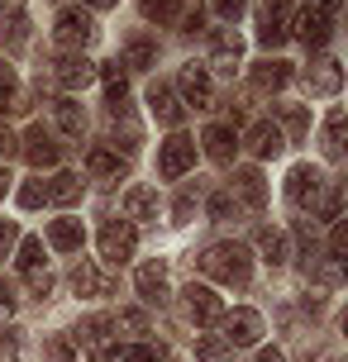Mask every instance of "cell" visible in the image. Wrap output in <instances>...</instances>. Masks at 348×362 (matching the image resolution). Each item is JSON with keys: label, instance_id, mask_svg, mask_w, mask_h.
Here are the masks:
<instances>
[{"label": "cell", "instance_id": "obj_1", "mask_svg": "<svg viewBox=\"0 0 348 362\" xmlns=\"http://www.w3.org/2000/svg\"><path fill=\"white\" fill-rule=\"evenodd\" d=\"M201 272L205 276H215L224 286H248V276H253V257L243 243H215V248H205L201 253Z\"/></svg>", "mask_w": 348, "mask_h": 362}, {"label": "cell", "instance_id": "obj_2", "mask_svg": "<svg viewBox=\"0 0 348 362\" xmlns=\"http://www.w3.org/2000/svg\"><path fill=\"white\" fill-rule=\"evenodd\" d=\"M134 248H139L134 219H105V229H100V257H105L110 267H120V262L134 257Z\"/></svg>", "mask_w": 348, "mask_h": 362}, {"label": "cell", "instance_id": "obj_3", "mask_svg": "<svg viewBox=\"0 0 348 362\" xmlns=\"http://www.w3.org/2000/svg\"><path fill=\"white\" fill-rule=\"evenodd\" d=\"M291 34V0H257V43L277 48Z\"/></svg>", "mask_w": 348, "mask_h": 362}, {"label": "cell", "instance_id": "obj_4", "mask_svg": "<svg viewBox=\"0 0 348 362\" xmlns=\"http://www.w3.org/2000/svg\"><path fill=\"white\" fill-rule=\"evenodd\" d=\"M220 325H224V344L229 348H253L262 339V315L257 310H224Z\"/></svg>", "mask_w": 348, "mask_h": 362}, {"label": "cell", "instance_id": "obj_5", "mask_svg": "<svg viewBox=\"0 0 348 362\" xmlns=\"http://www.w3.org/2000/svg\"><path fill=\"white\" fill-rule=\"evenodd\" d=\"M196 167V139H186V134H172L163 144V153H158V172H163L167 181H177L186 177Z\"/></svg>", "mask_w": 348, "mask_h": 362}, {"label": "cell", "instance_id": "obj_6", "mask_svg": "<svg viewBox=\"0 0 348 362\" xmlns=\"http://www.w3.org/2000/svg\"><path fill=\"white\" fill-rule=\"evenodd\" d=\"M110 329H115V320H105V315H91V320H81V329H76V348H81L86 358H115Z\"/></svg>", "mask_w": 348, "mask_h": 362}, {"label": "cell", "instance_id": "obj_7", "mask_svg": "<svg viewBox=\"0 0 348 362\" xmlns=\"http://www.w3.org/2000/svg\"><path fill=\"white\" fill-rule=\"evenodd\" d=\"M53 38L62 43V48H72V53H81L86 43L95 38V19L86 15V10H62L57 15V29H53Z\"/></svg>", "mask_w": 348, "mask_h": 362}, {"label": "cell", "instance_id": "obj_8", "mask_svg": "<svg viewBox=\"0 0 348 362\" xmlns=\"http://www.w3.org/2000/svg\"><path fill=\"white\" fill-rule=\"evenodd\" d=\"M53 81L62 90H86L95 81V62L86 53H67V57H57L53 62Z\"/></svg>", "mask_w": 348, "mask_h": 362}, {"label": "cell", "instance_id": "obj_9", "mask_svg": "<svg viewBox=\"0 0 348 362\" xmlns=\"http://www.w3.org/2000/svg\"><path fill=\"white\" fill-rule=\"evenodd\" d=\"M243 62V38L234 29H215L210 34V67L220 76H234V67Z\"/></svg>", "mask_w": 348, "mask_h": 362}, {"label": "cell", "instance_id": "obj_10", "mask_svg": "<svg viewBox=\"0 0 348 362\" xmlns=\"http://www.w3.org/2000/svg\"><path fill=\"white\" fill-rule=\"evenodd\" d=\"M334 34V15L330 10H320V5H311L306 15H296V38L306 43V48H325Z\"/></svg>", "mask_w": 348, "mask_h": 362}, {"label": "cell", "instance_id": "obj_11", "mask_svg": "<svg viewBox=\"0 0 348 362\" xmlns=\"http://www.w3.org/2000/svg\"><path fill=\"white\" fill-rule=\"evenodd\" d=\"M325 191V172L311 163L291 167V177H286V196H291V205H315V196Z\"/></svg>", "mask_w": 348, "mask_h": 362}, {"label": "cell", "instance_id": "obj_12", "mask_svg": "<svg viewBox=\"0 0 348 362\" xmlns=\"http://www.w3.org/2000/svg\"><path fill=\"white\" fill-rule=\"evenodd\" d=\"M182 95H186V105H196V110H215V81H210V72L196 67V62H186L182 67Z\"/></svg>", "mask_w": 348, "mask_h": 362}, {"label": "cell", "instance_id": "obj_13", "mask_svg": "<svg viewBox=\"0 0 348 362\" xmlns=\"http://www.w3.org/2000/svg\"><path fill=\"white\" fill-rule=\"evenodd\" d=\"M186 315L196 320V325H220V315H224V300L215 296L210 286H186Z\"/></svg>", "mask_w": 348, "mask_h": 362}, {"label": "cell", "instance_id": "obj_14", "mask_svg": "<svg viewBox=\"0 0 348 362\" xmlns=\"http://www.w3.org/2000/svg\"><path fill=\"white\" fill-rule=\"evenodd\" d=\"M243 144H248L253 158H277V153L286 148V139H282V129H277L272 119H257V124H248V139H243Z\"/></svg>", "mask_w": 348, "mask_h": 362}, {"label": "cell", "instance_id": "obj_15", "mask_svg": "<svg viewBox=\"0 0 348 362\" xmlns=\"http://www.w3.org/2000/svg\"><path fill=\"white\" fill-rule=\"evenodd\" d=\"M148 110H153V119H158V124H182V100H177V95H172V86H163V81H153V86H148Z\"/></svg>", "mask_w": 348, "mask_h": 362}, {"label": "cell", "instance_id": "obj_16", "mask_svg": "<svg viewBox=\"0 0 348 362\" xmlns=\"http://www.w3.org/2000/svg\"><path fill=\"white\" fill-rule=\"evenodd\" d=\"M234 191H238V200H243V205H253V210L267 205V181H262L257 167H238V172H234Z\"/></svg>", "mask_w": 348, "mask_h": 362}, {"label": "cell", "instance_id": "obj_17", "mask_svg": "<svg viewBox=\"0 0 348 362\" xmlns=\"http://www.w3.org/2000/svg\"><path fill=\"white\" fill-rule=\"evenodd\" d=\"M134 281H139V296H144L148 305H163L167 300V267L163 262H144Z\"/></svg>", "mask_w": 348, "mask_h": 362}, {"label": "cell", "instance_id": "obj_18", "mask_svg": "<svg viewBox=\"0 0 348 362\" xmlns=\"http://www.w3.org/2000/svg\"><path fill=\"white\" fill-rule=\"evenodd\" d=\"M201 144H205V153H210L215 163H234V153H238V139H234L229 124H210L201 134Z\"/></svg>", "mask_w": 348, "mask_h": 362}, {"label": "cell", "instance_id": "obj_19", "mask_svg": "<svg viewBox=\"0 0 348 362\" xmlns=\"http://www.w3.org/2000/svg\"><path fill=\"white\" fill-rule=\"evenodd\" d=\"M72 291L76 296H110V276L95 262H76L72 267Z\"/></svg>", "mask_w": 348, "mask_h": 362}, {"label": "cell", "instance_id": "obj_20", "mask_svg": "<svg viewBox=\"0 0 348 362\" xmlns=\"http://www.w3.org/2000/svg\"><path fill=\"white\" fill-rule=\"evenodd\" d=\"M306 81H311L315 95H339V86H344V72H339V62H334V57H320L311 72H306Z\"/></svg>", "mask_w": 348, "mask_h": 362}, {"label": "cell", "instance_id": "obj_21", "mask_svg": "<svg viewBox=\"0 0 348 362\" xmlns=\"http://www.w3.org/2000/svg\"><path fill=\"white\" fill-rule=\"evenodd\" d=\"M81 238H86L81 219H53V224H48V243H53L57 253H76V248H81Z\"/></svg>", "mask_w": 348, "mask_h": 362}, {"label": "cell", "instance_id": "obj_22", "mask_svg": "<svg viewBox=\"0 0 348 362\" xmlns=\"http://www.w3.org/2000/svg\"><path fill=\"white\" fill-rule=\"evenodd\" d=\"M286 81H291V62H282V57H267V62L253 67V86L257 90H282Z\"/></svg>", "mask_w": 348, "mask_h": 362}, {"label": "cell", "instance_id": "obj_23", "mask_svg": "<svg viewBox=\"0 0 348 362\" xmlns=\"http://www.w3.org/2000/svg\"><path fill=\"white\" fill-rule=\"evenodd\" d=\"M53 119H57V129H62L67 139H81V134H86V115H81V105H76L72 95H62V100L53 105Z\"/></svg>", "mask_w": 348, "mask_h": 362}, {"label": "cell", "instance_id": "obj_24", "mask_svg": "<svg viewBox=\"0 0 348 362\" xmlns=\"http://www.w3.org/2000/svg\"><path fill=\"white\" fill-rule=\"evenodd\" d=\"M24 153H29V163H34V167H57V144L43 134V129H29Z\"/></svg>", "mask_w": 348, "mask_h": 362}, {"label": "cell", "instance_id": "obj_25", "mask_svg": "<svg viewBox=\"0 0 348 362\" xmlns=\"http://www.w3.org/2000/svg\"><path fill=\"white\" fill-rule=\"evenodd\" d=\"M124 215L129 219H158V196L148 186H129L124 191Z\"/></svg>", "mask_w": 348, "mask_h": 362}, {"label": "cell", "instance_id": "obj_26", "mask_svg": "<svg viewBox=\"0 0 348 362\" xmlns=\"http://www.w3.org/2000/svg\"><path fill=\"white\" fill-rule=\"evenodd\" d=\"M81 186H86V181L76 177V172H62V177H53V186H43V191H48L53 205H76V200H81Z\"/></svg>", "mask_w": 348, "mask_h": 362}, {"label": "cell", "instance_id": "obj_27", "mask_svg": "<svg viewBox=\"0 0 348 362\" xmlns=\"http://www.w3.org/2000/svg\"><path fill=\"white\" fill-rule=\"evenodd\" d=\"M86 172L91 177H124V163H120V153H110V148H91L86 153Z\"/></svg>", "mask_w": 348, "mask_h": 362}, {"label": "cell", "instance_id": "obj_28", "mask_svg": "<svg viewBox=\"0 0 348 362\" xmlns=\"http://www.w3.org/2000/svg\"><path fill=\"white\" fill-rule=\"evenodd\" d=\"M158 62V43L153 38H129L124 43V67H153Z\"/></svg>", "mask_w": 348, "mask_h": 362}, {"label": "cell", "instance_id": "obj_29", "mask_svg": "<svg viewBox=\"0 0 348 362\" xmlns=\"http://www.w3.org/2000/svg\"><path fill=\"white\" fill-rule=\"evenodd\" d=\"M311 210H320V219H339V210H344V186L339 181H325V191L315 196Z\"/></svg>", "mask_w": 348, "mask_h": 362}, {"label": "cell", "instance_id": "obj_30", "mask_svg": "<svg viewBox=\"0 0 348 362\" xmlns=\"http://www.w3.org/2000/svg\"><path fill=\"white\" fill-rule=\"evenodd\" d=\"M272 115L282 119V129L291 134V139H306V129H311V115L301 105H272Z\"/></svg>", "mask_w": 348, "mask_h": 362}, {"label": "cell", "instance_id": "obj_31", "mask_svg": "<svg viewBox=\"0 0 348 362\" xmlns=\"http://www.w3.org/2000/svg\"><path fill=\"white\" fill-rule=\"evenodd\" d=\"M257 248H262V262H272V267L286 262V238L277 234V229H262V234H257Z\"/></svg>", "mask_w": 348, "mask_h": 362}, {"label": "cell", "instance_id": "obj_32", "mask_svg": "<svg viewBox=\"0 0 348 362\" xmlns=\"http://www.w3.org/2000/svg\"><path fill=\"white\" fill-rule=\"evenodd\" d=\"M139 10L158 24H172V19H182V0H139Z\"/></svg>", "mask_w": 348, "mask_h": 362}, {"label": "cell", "instance_id": "obj_33", "mask_svg": "<svg viewBox=\"0 0 348 362\" xmlns=\"http://www.w3.org/2000/svg\"><path fill=\"white\" fill-rule=\"evenodd\" d=\"M120 362H167V348H148V344H134V348H115Z\"/></svg>", "mask_w": 348, "mask_h": 362}, {"label": "cell", "instance_id": "obj_34", "mask_svg": "<svg viewBox=\"0 0 348 362\" xmlns=\"http://www.w3.org/2000/svg\"><path fill=\"white\" fill-rule=\"evenodd\" d=\"M325 153H330V158L344 153V110H334L330 124H325Z\"/></svg>", "mask_w": 348, "mask_h": 362}, {"label": "cell", "instance_id": "obj_35", "mask_svg": "<svg viewBox=\"0 0 348 362\" xmlns=\"http://www.w3.org/2000/svg\"><path fill=\"white\" fill-rule=\"evenodd\" d=\"M311 267L325 286H344V257H325V262H311Z\"/></svg>", "mask_w": 348, "mask_h": 362}, {"label": "cell", "instance_id": "obj_36", "mask_svg": "<svg viewBox=\"0 0 348 362\" xmlns=\"http://www.w3.org/2000/svg\"><path fill=\"white\" fill-rule=\"evenodd\" d=\"M29 267H43V243L38 238H24L19 243V272H29Z\"/></svg>", "mask_w": 348, "mask_h": 362}, {"label": "cell", "instance_id": "obj_37", "mask_svg": "<svg viewBox=\"0 0 348 362\" xmlns=\"http://www.w3.org/2000/svg\"><path fill=\"white\" fill-rule=\"evenodd\" d=\"M201 358L205 362H234V348L224 339H201Z\"/></svg>", "mask_w": 348, "mask_h": 362}, {"label": "cell", "instance_id": "obj_38", "mask_svg": "<svg viewBox=\"0 0 348 362\" xmlns=\"http://www.w3.org/2000/svg\"><path fill=\"white\" fill-rule=\"evenodd\" d=\"M24 281H29V291L43 300V296L53 291V272H48V267H29V272H24Z\"/></svg>", "mask_w": 348, "mask_h": 362}, {"label": "cell", "instance_id": "obj_39", "mask_svg": "<svg viewBox=\"0 0 348 362\" xmlns=\"http://www.w3.org/2000/svg\"><path fill=\"white\" fill-rule=\"evenodd\" d=\"M205 205H210V219H229L234 215V191H215Z\"/></svg>", "mask_w": 348, "mask_h": 362}, {"label": "cell", "instance_id": "obj_40", "mask_svg": "<svg viewBox=\"0 0 348 362\" xmlns=\"http://www.w3.org/2000/svg\"><path fill=\"white\" fill-rule=\"evenodd\" d=\"M15 243H19V224L15 219H0V257L15 253Z\"/></svg>", "mask_w": 348, "mask_h": 362}, {"label": "cell", "instance_id": "obj_41", "mask_svg": "<svg viewBox=\"0 0 348 362\" xmlns=\"http://www.w3.org/2000/svg\"><path fill=\"white\" fill-rule=\"evenodd\" d=\"M120 329H129V334H144L148 329V315L144 310H120V320H115Z\"/></svg>", "mask_w": 348, "mask_h": 362}, {"label": "cell", "instance_id": "obj_42", "mask_svg": "<svg viewBox=\"0 0 348 362\" xmlns=\"http://www.w3.org/2000/svg\"><path fill=\"white\" fill-rule=\"evenodd\" d=\"M43 200H48V191H43V181H29V186L19 191V205H24V210H34V205H43Z\"/></svg>", "mask_w": 348, "mask_h": 362}, {"label": "cell", "instance_id": "obj_43", "mask_svg": "<svg viewBox=\"0 0 348 362\" xmlns=\"http://www.w3.org/2000/svg\"><path fill=\"white\" fill-rule=\"evenodd\" d=\"M243 10H248V0H215V15L229 19V24H234V19L243 15Z\"/></svg>", "mask_w": 348, "mask_h": 362}, {"label": "cell", "instance_id": "obj_44", "mask_svg": "<svg viewBox=\"0 0 348 362\" xmlns=\"http://www.w3.org/2000/svg\"><path fill=\"white\" fill-rule=\"evenodd\" d=\"M15 153H19V139H15V134H10L5 124H0V163H10Z\"/></svg>", "mask_w": 348, "mask_h": 362}, {"label": "cell", "instance_id": "obj_45", "mask_svg": "<svg viewBox=\"0 0 348 362\" xmlns=\"http://www.w3.org/2000/svg\"><path fill=\"white\" fill-rule=\"evenodd\" d=\"M24 29H29V19H24V15H15V19H10V48H15V53L24 48Z\"/></svg>", "mask_w": 348, "mask_h": 362}, {"label": "cell", "instance_id": "obj_46", "mask_svg": "<svg viewBox=\"0 0 348 362\" xmlns=\"http://www.w3.org/2000/svg\"><path fill=\"white\" fill-rule=\"evenodd\" d=\"M15 358H19L15 339H10V334H0V362H15Z\"/></svg>", "mask_w": 348, "mask_h": 362}, {"label": "cell", "instance_id": "obj_47", "mask_svg": "<svg viewBox=\"0 0 348 362\" xmlns=\"http://www.w3.org/2000/svg\"><path fill=\"white\" fill-rule=\"evenodd\" d=\"M10 310H15V296H10V286L0 281V315H10Z\"/></svg>", "mask_w": 348, "mask_h": 362}, {"label": "cell", "instance_id": "obj_48", "mask_svg": "<svg viewBox=\"0 0 348 362\" xmlns=\"http://www.w3.org/2000/svg\"><path fill=\"white\" fill-rule=\"evenodd\" d=\"M253 362H282V353H277V348H262V353H257Z\"/></svg>", "mask_w": 348, "mask_h": 362}, {"label": "cell", "instance_id": "obj_49", "mask_svg": "<svg viewBox=\"0 0 348 362\" xmlns=\"http://www.w3.org/2000/svg\"><path fill=\"white\" fill-rule=\"evenodd\" d=\"M5 191H10V172L0 167V200H5Z\"/></svg>", "mask_w": 348, "mask_h": 362}, {"label": "cell", "instance_id": "obj_50", "mask_svg": "<svg viewBox=\"0 0 348 362\" xmlns=\"http://www.w3.org/2000/svg\"><path fill=\"white\" fill-rule=\"evenodd\" d=\"M311 5H320V10H330V15L339 10V0H311Z\"/></svg>", "mask_w": 348, "mask_h": 362}, {"label": "cell", "instance_id": "obj_51", "mask_svg": "<svg viewBox=\"0 0 348 362\" xmlns=\"http://www.w3.org/2000/svg\"><path fill=\"white\" fill-rule=\"evenodd\" d=\"M91 5H95V10H105V5H115V0H91Z\"/></svg>", "mask_w": 348, "mask_h": 362}, {"label": "cell", "instance_id": "obj_52", "mask_svg": "<svg viewBox=\"0 0 348 362\" xmlns=\"http://www.w3.org/2000/svg\"><path fill=\"white\" fill-rule=\"evenodd\" d=\"M0 10H5V0H0Z\"/></svg>", "mask_w": 348, "mask_h": 362}]
</instances>
